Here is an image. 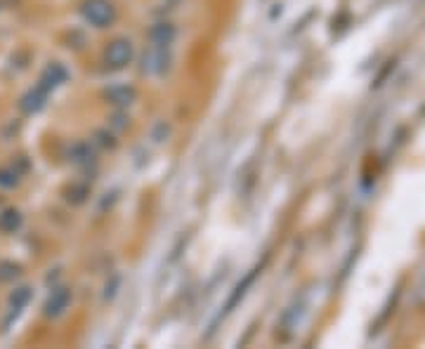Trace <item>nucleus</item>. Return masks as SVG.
I'll list each match as a JSON object with an SVG mask.
<instances>
[{
  "mask_svg": "<svg viewBox=\"0 0 425 349\" xmlns=\"http://www.w3.org/2000/svg\"><path fill=\"white\" fill-rule=\"evenodd\" d=\"M19 227V215L15 213V210H8V213L0 215V229H5V232H12V229Z\"/></svg>",
  "mask_w": 425,
  "mask_h": 349,
  "instance_id": "obj_1",
  "label": "nucleus"
},
{
  "mask_svg": "<svg viewBox=\"0 0 425 349\" xmlns=\"http://www.w3.org/2000/svg\"><path fill=\"white\" fill-rule=\"evenodd\" d=\"M26 300H28V290H26V288H19V290H17V293L12 295L15 305H24Z\"/></svg>",
  "mask_w": 425,
  "mask_h": 349,
  "instance_id": "obj_2",
  "label": "nucleus"
}]
</instances>
